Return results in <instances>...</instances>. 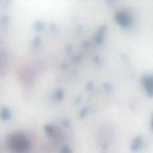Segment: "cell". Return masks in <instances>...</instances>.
Masks as SVG:
<instances>
[{
	"label": "cell",
	"mask_w": 153,
	"mask_h": 153,
	"mask_svg": "<svg viewBox=\"0 0 153 153\" xmlns=\"http://www.w3.org/2000/svg\"><path fill=\"white\" fill-rule=\"evenodd\" d=\"M10 147L14 153H26L29 145L25 137L22 136H15L10 140Z\"/></svg>",
	"instance_id": "obj_1"
},
{
	"label": "cell",
	"mask_w": 153,
	"mask_h": 153,
	"mask_svg": "<svg viewBox=\"0 0 153 153\" xmlns=\"http://www.w3.org/2000/svg\"><path fill=\"white\" fill-rule=\"evenodd\" d=\"M117 22L123 27H127L131 23V19L128 14L123 11H119L116 14Z\"/></svg>",
	"instance_id": "obj_2"
},
{
	"label": "cell",
	"mask_w": 153,
	"mask_h": 153,
	"mask_svg": "<svg viewBox=\"0 0 153 153\" xmlns=\"http://www.w3.org/2000/svg\"><path fill=\"white\" fill-rule=\"evenodd\" d=\"M2 117H3L2 118L4 119H7L8 118H9L10 114L7 109H5L2 111Z\"/></svg>",
	"instance_id": "obj_3"
},
{
	"label": "cell",
	"mask_w": 153,
	"mask_h": 153,
	"mask_svg": "<svg viewBox=\"0 0 153 153\" xmlns=\"http://www.w3.org/2000/svg\"><path fill=\"white\" fill-rule=\"evenodd\" d=\"M62 153H72V152H71V150L69 149H68L67 148H64L63 149Z\"/></svg>",
	"instance_id": "obj_4"
},
{
	"label": "cell",
	"mask_w": 153,
	"mask_h": 153,
	"mask_svg": "<svg viewBox=\"0 0 153 153\" xmlns=\"http://www.w3.org/2000/svg\"><path fill=\"white\" fill-rule=\"evenodd\" d=\"M152 126H153V122H152Z\"/></svg>",
	"instance_id": "obj_5"
}]
</instances>
